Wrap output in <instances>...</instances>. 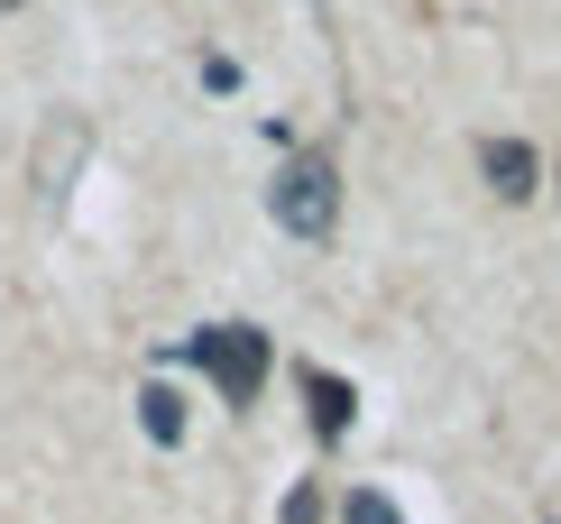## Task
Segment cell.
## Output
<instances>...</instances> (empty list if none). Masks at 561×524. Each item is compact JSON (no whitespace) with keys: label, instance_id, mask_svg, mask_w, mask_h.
I'll list each match as a JSON object with an SVG mask.
<instances>
[{"label":"cell","instance_id":"3","mask_svg":"<svg viewBox=\"0 0 561 524\" xmlns=\"http://www.w3.org/2000/svg\"><path fill=\"white\" fill-rule=\"evenodd\" d=\"M479 166H488V184H497V203H525L534 194V148H525V138H488Z\"/></svg>","mask_w":561,"mask_h":524},{"label":"cell","instance_id":"6","mask_svg":"<svg viewBox=\"0 0 561 524\" xmlns=\"http://www.w3.org/2000/svg\"><path fill=\"white\" fill-rule=\"evenodd\" d=\"M341 524H405V515H396L387 488H350V497H341Z\"/></svg>","mask_w":561,"mask_h":524},{"label":"cell","instance_id":"7","mask_svg":"<svg viewBox=\"0 0 561 524\" xmlns=\"http://www.w3.org/2000/svg\"><path fill=\"white\" fill-rule=\"evenodd\" d=\"M286 524H322V488H313V479H304V488L286 497Z\"/></svg>","mask_w":561,"mask_h":524},{"label":"cell","instance_id":"2","mask_svg":"<svg viewBox=\"0 0 561 524\" xmlns=\"http://www.w3.org/2000/svg\"><path fill=\"white\" fill-rule=\"evenodd\" d=\"M184 360L221 387V405H259V387H267V331L213 322V331H194V341H184Z\"/></svg>","mask_w":561,"mask_h":524},{"label":"cell","instance_id":"1","mask_svg":"<svg viewBox=\"0 0 561 524\" xmlns=\"http://www.w3.org/2000/svg\"><path fill=\"white\" fill-rule=\"evenodd\" d=\"M267 212H276V230H295V240H332V221H341L332 157H286L276 184H267Z\"/></svg>","mask_w":561,"mask_h":524},{"label":"cell","instance_id":"4","mask_svg":"<svg viewBox=\"0 0 561 524\" xmlns=\"http://www.w3.org/2000/svg\"><path fill=\"white\" fill-rule=\"evenodd\" d=\"M304 405H313V433H322V442H341L350 414H359V396H350L341 377H322V368H304Z\"/></svg>","mask_w":561,"mask_h":524},{"label":"cell","instance_id":"5","mask_svg":"<svg viewBox=\"0 0 561 524\" xmlns=\"http://www.w3.org/2000/svg\"><path fill=\"white\" fill-rule=\"evenodd\" d=\"M138 423H148V442H184V396L175 387H138Z\"/></svg>","mask_w":561,"mask_h":524}]
</instances>
